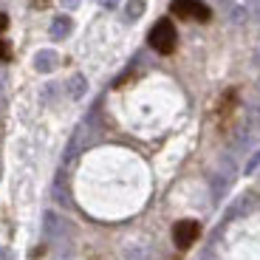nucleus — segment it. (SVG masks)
<instances>
[{
	"instance_id": "f03ea898",
	"label": "nucleus",
	"mask_w": 260,
	"mask_h": 260,
	"mask_svg": "<svg viewBox=\"0 0 260 260\" xmlns=\"http://www.w3.org/2000/svg\"><path fill=\"white\" fill-rule=\"evenodd\" d=\"M173 14L181 20H195V23H207L209 20V9L201 0H173Z\"/></svg>"
},
{
	"instance_id": "9b49d317",
	"label": "nucleus",
	"mask_w": 260,
	"mask_h": 260,
	"mask_svg": "<svg viewBox=\"0 0 260 260\" xmlns=\"http://www.w3.org/2000/svg\"><path fill=\"white\" fill-rule=\"evenodd\" d=\"M6 26H9V17H6V14H0V31H3Z\"/></svg>"
},
{
	"instance_id": "6e6552de",
	"label": "nucleus",
	"mask_w": 260,
	"mask_h": 260,
	"mask_svg": "<svg viewBox=\"0 0 260 260\" xmlns=\"http://www.w3.org/2000/svg\"><path fill=\"white\" fill-rule=\"evenodd\" d=\"M9 57H12V51H9V43H3V40H0V62H6Z\"/></svg>"
},
{
	"instance_id": "7ed1b4c3",
	"label": "nucleus",
	"mask_w": 260,
	"mask_h": 260,
	"mask_svg": "<svg viewBox=\"0 0 260 260\" xmlns=\"http://www.w3.org/2000/svg\"><path fill=\"white\" fill-rule=\"evenodd\" d=\"M198 235H201V226L195 221H178L176 226H173V241H176L178 249H189L198 241Z\"/></svg>"
},
{
	"instance_id": "423d86ee",
	"label": "nucleus",
	"mask_w": 260,
	"mask_h": 260,
	"mask_svg": "<svg viewBox=\"0 0 260 260\" xmlns=\"http://www.w3.org/2000/svg\"><path fill=\"white\" fill-rule=\"evenodd\" d=\"M85 88H88V85H85V77L82 74H77V77H71V82H68V91H71V96L74 99H79L85 93Z\"/></svg>"
},
{
	"instance_id": "f8f14e48",
	"label": "nucleus",
	"mask_w": 260,
	"mask_h": 260,
	"mask_svg": "<svg viewBox=\"0 0 260 260\" xmlns=\"http://www.w3.org/2000/svg\"><path fill=\"white\" fill-rule=\"evenodd\" d=\"M62 3H65V6H71V9H74V6L79 3V0H62Z\"/></svg>"
},
{
	"instance_id": "0eeeda50",
	"label": "nucleus",
	"mask_w": 260,
	"mask_h": 260,
	"mask_svg": "<svg viewBox=\"0 0 260 260\" xmlns=\"http://www.w3.org/2000/svg\"><path fill=\"white\" fill-rule=\"evenodd\" d=\"M142 14H144V0H130L127 3V17L136 20V17H142Z\"/></svg>"
},
{
	"instance_id": "39448f33",
	"label": "nucleus",
	"mask_w": 260,
	"mask_h": 260,
	"mask_svg": "<svg viewBox=\"0 0 260 260\" xmlns=\"http://www.w3.org/2000/svg\"><path fill=\"white\" fill-rule=\"evenodd\" d=\"M71 17H65V14H59V17H54L51 28H48V34H51L54 40H65L68 34H71Z\"/></svg>"
},
{
	"instance_id": "1a4fd4ad",
	"label": "nucleus",
	"mask_w": 260,
	"mask_h": 260,
	"mask_svg": "<svg viewBox=\"0 0 260 260\" xmlns=\"http://www.w3.org/2000/svg\"><path fill=\"white\" fill-rule=\"evenodd\" d=\"M257 164H260V153H254V156L249 158V164H246V173H254V170H257Z\"/></svg>"
},
{
	"instance_id": "9d476101",
	"label": "nucleus",
	"mask_w": 260,
	"mask_h": 260,
	"mask_svg": "<svg viewBox=\"0 0 260 260\" xmlns=\"http://www.w3.org/2000/svg\"><path fill=\"white\" fill-rule=\"evenodd\" d=\"M96 3H102L105 9H116L119 6V0H96Z\"/></svg>"
},
{
	"instance_id": "20e7f679",
	"label": "nucleus",
	"mask_w": 260,
	"mask_h": 260,
	"mask_svg": "<svg viewBox=\"0 0 260 260\" xmlns=\"http://www.w3.org/2000/svg\"><path fill=\"white\" fill-rule=\"evenodd\" d=\"M57 62H59L57 51H37V57H34V68H37L40 74L54 71V68H57Z\"/></svg>"
},
{
	"instance_id": "f257e3e1",
	"label": "nucleus",
	"mask_w": 260,
	"mask_h": 260,
	"mask_svg": "<svg viewBox=\"0 0 260 260\" xmlns=\"http://www.w3.org/2000/svg\"><path fill=\"white\" fill-rule=\"evenodd\" d=\"M150 46L156 48L158 54H173L176 51V43H178V31L170 20H158L156 26L150 28Z\"/></svg>"
}]
</instances>
